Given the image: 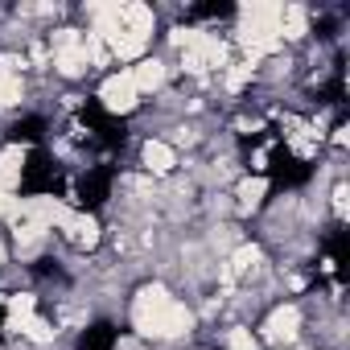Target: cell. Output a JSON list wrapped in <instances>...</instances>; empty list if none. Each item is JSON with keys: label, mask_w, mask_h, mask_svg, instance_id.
<instances>
[{"label": "cell", "mask_w": 350, "mask_h": 350, "mask_svg": "<svg viewBox=\"0 0 350 350\" xmlns=\"http://www.w3.org/2000/svg\"><path fill=\"white\" fill-rule=\"evenodd\" d=\"M13 211H17V198L13 194H0V219H5V215L13 219Z\"/></svg>", "instance_id": "obj_19"}, {"label": "cell", "mask_w": 350, "mask_h": 350, "mask_svg": "<svg viewBox=\"0 0 350 350\" xmlns=\"http://www.w3.org/2000/svg\"><path fill=\"white\" fill-rule=\"evenodd\" d=\"M128 75H132V83H136V91H140V95H144V91H157V87L165 83V66H161L157 58H140Z\"/></svg>", "instance_id": "obj_9"}, {"label": "cell", "mask_w": 350, "mask_h": 350, "mask_svg": "<svg viewBox=\"0 0 350 350\" xmlns=\"http://www.w3.org/2000/svg\"><path fill=\"white\" fill-rule=\"evenodd\" d=\"M9 329H17L21 338H29V342H38V346H50V342H54V334H58V329H54L50 321H42L38 313L21 317V321H17V325H9Z\"/></svg>", "instance_id": "obj_11"}, {"label": "cell", "mask_w": 350, "mask_h": 350, "mask_svg": "<svg viewBox=\"0 0 350 350\" xmlns=\"http://www.w3.org/2000/svg\"><path fill=\"white\" fill-rule=\"evenodd\" d=\"M140 161H144V169H148V173H169L173 165H178V152H173L165 140H144Z\"/></svg>", "instance_id": "obj_8"}, {"label": "cell", "mask_w": 350, "mask_h": 350, "mask_svg": "<svg viewBox=\"0 0 350 350\" xmlns=\"http://www.w3.org/2000/svg\"><path fill=\"white\" fill-rule=\"evenodd\" d=\"M21 99H25V83H21V79H9V83H0V111H13Z\"/></svg>", "instance_id": "obj_15"}, {"label": "cell", "mask_w": 350, "mask_h": 350, "mask_svg": "<svg viewBox=\"0 0 350 350\" xmlns=\"http://www.w3.org/2000/svg\"><path fill=\"white\" fill-rule=\"evenodd\" d=\"M99 99H103V107H107V111H116V116H128V111H136V103H140V91H136L132 75H128V70H120V75H107V79H103V87H99Z\"/></svg>", "instance_id": "obj_3"}, {"label": "cell", "mask_w": 350, "mask_h": 350, "mask_svg": "<svg viewBox=\"0 0 350 350\" xmlns=\"http://www.w3.org/2000/svg\"><path fill=\"white\" fill-rule=\"evenodd\" d=\"M21 169H25V144H9L0 152V194H13L21 186Z\"/></svg>", "instance_id": "obj_5"}, {"label": "cell", "mask_w": 350, "mask_h": 350, "mask_svg": "<svg viewBox=\"0 0 350 350\" xmlns=\"http://www.w3.org/2000/svg\"><path fill=\"white\" fill-rule=\"evenodd\" d=\"M169 42H173V46H178V50H190V46L198 42V29H190V25H178V29H173V33H169Z\"/></svg>", "instance_id": "obj_18"}, {"label": "cell", "mask_w": 350, "mask_h": 350, "mask_svg": "<svg viewBox=\"0 0 350 350\" xmlns=\"http://www.w3.org/2000/svg\"><path fill=\"white\" fill-rule=\"evenodd\" d=\"M227 350H256V334H252L247 325L227 329Z\"/></svg>", "instance_id": "obj_16"}, {"label": "cell", "mask_w": 350, "mask_h": 350, "mask_svg": "<svg viewBox=\"0 0 350 350\" xmlns=\"http://www.w3.org/2000/svg\"><path fill=\"white\" fill-rule=\"evenodd\" d=\"M38 309V297L33 293H17V297H9V325H17L21 317H29Z\"/></svg>", "instance_id": "obj_14"}, {"label": "cell", "mask_w": 350, "mask_h": 350, "mask_svg": "<svg viewBox=\"0 0 350 350\" xmlns=\"http://www.w3.org/2000/svg\"><path fill=\"white\" fill-rule=\"evenodd\" d=\"M0 264H5V243H0Z\"/></svg>", "instance_id": "obj_21"}, {"label": "cell", "mask_w": 350, "mask_h": 350, "mask_svg": "<svg viewBox=\"0 0 350 350\" xmlns=\"http://www.w3.org/2000/svg\"><path fill=\"white\" fill-rule=\"evenodd\" d=\"M21 66H25V58H17V54H0V83L21 79Z\"/></svg>", "instance_id": "obj_17"}, {"label": "cell", "mask_w": 350, "mask_h": 350, "mask_svg": "<svg viewBox=\"0 0 350 350\" xmlns=\"http://www.w3.org/2000/svg\"><path fill=\"white\" fill-rule=\"evenodd\" d=\"M120 25H124L128 33H136V38L148 42V33H152V25H157V13H152L148 5H120Z\"/></svg>", "instance_id": "obj_7"}, {"label": "cell", "mask_w": 350, "mask_h": 350, "mask_svg": "<svg viewBox=\"0 0 350 350\" xmlns=\"http://www.w3.org/2000/svg\"><path fill=\"white\" fill-rule=\"evenodd\" d=\"M256 66H260V62H252V58H243V62L227 66V79H223V83H227V91H243V87L256 79Z\"/></svg>", "instance_id": "obj_13"}, {"label": "cell", "mask_w": 350, "mask_h": 350, "mask_svg": "<svg viewBox=\"0 0 350 350\" xmlns=\"http://www.w3.org/2000/svg\"><path fill=\"white\" fill-rule=\"evenodd\" d=\"M62 231H66L79 247H95V243H99V223H95L91 215H70Z\"/></svg>", "instance_id": "obj_10"}, {"label": "cell", "mask_w": 350, "mask_h": 350, "mask_svg": "<svg viewBox=\"0 0 350 350\" xmlns=\"http://www.w3.org/2000/svg\"><path fill=\"white\" fill-rule=\"evenodd\" d=\"M334 211L346 215V186H334Z\"/></svg>", "instance_id": "obj_20"}, {"label": "cell", "mask_w": 350, "mask_h": 350, "mask_svg": "<svg viewBox=\"0 0 350 350\" xmlns=\"http://www.w3.org/2000/svg\"><path fill=\"white\" fill-rule=\"evenodd\" d=\"M264 334H268V342H293V338L301 334V309H297V305L272 309L268 321H264Z\"/></svg>", "instance_id": "obj_4"}, {"label": "cell", "mask_w": 350, "mask_h": 350, "mask_svg": "<svg viewBox=\"0 0 350 350\" xmlns=\"http://www.w3.org/2000/svg\"><path fill=\"white\" fill-rule=\"evenodd\" d=\"M54 70H58L62 79H79V75L91 70L79 29H58V33H54Z\"/></svg>", "instance_id": "obj_2"}, {"label": "cell", "mask_w": 350, "mask_h": 350, "mask_svg": "<svg viewBox=\"0 0 350 350\" xmlns=\"http://www.w3.org/2000/svg\"><path fill=\"white\" fill-rule=\"evenodd\" d=\"M264 194H268V178H243L239 182V211H256L260 202H264Z\"/></svg>", "instance_id": "obj_12"}, {"label": "cell", "mask_w": 350, "mask_h": 350, "mask_svg": "<svg viewBox=\"0 0 350 350\" xmlns=\"http://www.w3.org/2000/svg\"><path fill=\"white\" fill-rule=\"evenodd\" d=\"M132 325H136L140 338L165 342V338H182V334H190L194 313H190L182 301H173L165 284H144V288L136 293V301H132Z\"/></svg>", "instance_id": "obj_1"}, {"label": "cell", "mask_w": 350, "mask_h": 350, "mask_svg": "<svg viewBox=\"0 0 350 350\" xmlns=\"http://www.w3.org/2000/svg\"><path fill=\"white\" fill-rule=\"evenodd\" d=\"M280 42H301L309 33V9L305 5H280V25H276Z\"/></svg>", "instance_id": "obj_6"}]
</instances>
